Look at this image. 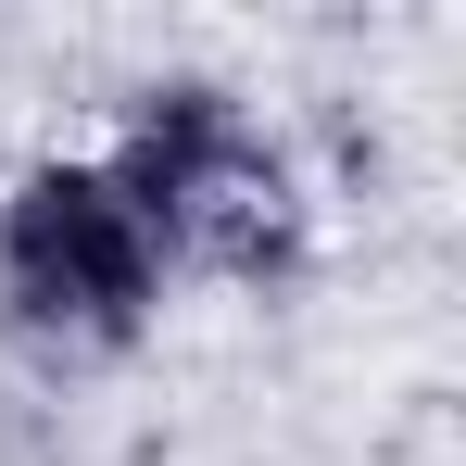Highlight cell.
Wrapping results in <instances>:
<instances>
[{"mask_svg": "<svg viewBox=\"0 0 466 466\" xmlns=\"http://www.w3.org/2000/svg\"><path fill=\"white\" fill-rule=\"evenodd\" d=\"M164 278L139 202L114 189L101 152H51L0 189V340L38 366H127L164 328Z\"/></svg>", "mask_w": 466, "mask_h": 466, "instance_id": "obj_2", "label": "cell"}, {"mask_svg": "<svg viewBox=\"0 0 466 466\" xmlns=\"http://www.w3.org/2000/svg\"><path fill=\"white\" fill-rule=\"evenodd\" d=\"M101 164L139 202L177 290H290L315 265V189L265 101H239L228 76H152Z\"/></svg>", "mask_w": 466, "mask_h": 466, "instance_id": "obj_1", "label": "cell"}]
</instances>
